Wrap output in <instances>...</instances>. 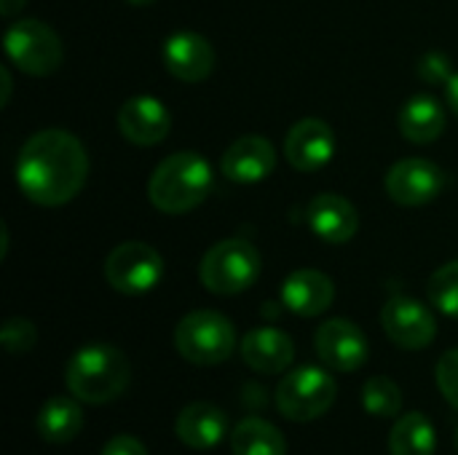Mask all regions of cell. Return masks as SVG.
Wrapping results in <instances>:
<instances>
[{"label": "cell", "mask_w": 458, "mask_h": 455, "mask_svg": "<svg viewBox=\"0 0 458 455\" xmlns=\"http://www.w3.org/2000/svg\"><path fill=\"white\" fill-rule=\"evenodd\" d=\"M89 177V156L78 137L64 129L32 134L16 158V185L38 206L72 201Z\"/></svg>", "instance_id": "cell-1"}, {"label": "cell", "mask_w": 458, "mask_h": 455, "mask_svg": "<svg viewBox=\"0 0 458 455\" xmlns=\"http://www.w3.org/2000/svg\"><path fill=\"white\" fill-rule=\"evenodd\" d=\"M212 166L201 153L180 150L164 158L148 180V198L164 215H185L212 193Z\"/></svg>", "instance_id": "cell-2"}, {"label": "cell", "mask_w": 458, "mask_h": 455, "mask_svg": "<svg viewBox=\"0 0 458 455\" xmlns=\"http://www.w3.org/2000/svg\"><path fill=\"white\" fill-rule=\"evenodd\" d=\"M129 381V359L121 349L110 343H91L78 349L64 367V383L70 394L86 405L115 402L126 392Z\"/></svg>", "instance_id": "cell-3"}, {"label": "cell", "mask_w": 458, "mask_h": 455, "mask_svg": "<svg viewBox=\"0 0 458 455\" xmlns=\"http://www.w3.org/2000/svg\"><path fill=\"white\" fill-rule=\"evenodd\" d=\"M174 346L180 357L199 367L223 365L236 349V330L228 316L201 308L180 319L174 330Z\"/></svg>", "instance_id": "cell-4"}, {"label": "cell", "mask_w": 458, "mask_h": 455, "mask_svg": "<svg viewBox=\"0 0 458 455\" xmlns=\"http://www.w3.org/2000/svg\"><path fill=\"white\" fill-rule=\"evenodd\" d=\"M260 276V252L244 239H223L215 244L199 265L201 284L215 295H239L250 290Z\"/></svg>", "instance_id": "cell-5"}, {"label": "cell", "mask_w": 458, "mask_h": 455, "mask_svg": "<svg viewBox=\"0 0 458 455\" xmlns=\"http://www.w3.org/2000/svg\"><path fill=\"white\" fill-rule=\"evenodd\" d=\"M338 394L335 378L314 365L287 373L276 386V410L295 424H309L325 416Z\"/></svg>", "instance_id": "cell-6"}, {"label": "cell", "mask_w": 458, "mask_h": 455, "mask_svg": "<svg viewBox=\"0 0 458 455\" xmlns=\"http://www.w3.org/2000/svg\"><path fill=\"white\" fill-rule=\"evenodd\" d=\"M3 46H5V54L13 62V67H19L27 75H35V78L54 75L64 59L59 35L38 19L13 21L5 29Z\"/></svg>", "instance_id": "cell-7"}, {"label": "cell", "mask_w": 458, "mask_h": 455, "mask_svg": "<svg viewBox=\"0 0 458 455\" xmlns=\"http://www.w3.org/2000/svg\"><path fill=\"white\" fill-rule=\"evenodd\" d=\"M105 282L121 295H145L164 279V257L145 241H123L105 260Z\"/></svg>", "instance_id": "cell-8"}, {"label": "cell", "mask_w": 458, "mask_h": 455, "mask_svg": "<svg viewBox=\"0 0 458 455\" xmlns=\"http://www.w3.org/2000/svg\"><path fill=\"white\" fill-rule=\"evenodd\" d=\"M448 185V174L429 158H403L384 180L386 196L400 206L432 204Z\"/></svg>", "instance_id": "cell-9"}, {"label": "cell", "mask_w": 458, "mask_h": 455, "mask_svg": "<svg viewBox=\"0 0 458 455\" xmlns=\"http://www.w3.org/2000/svg\"><path fill=\"white\" fill-rule=\"evenodd\" d=\"M381 324L389 341L408 351L427 349L437 335V322L432 311L416 298L405 295H394L392 300H386V306L381 308Z\"/></svg>", "instance_id": "cell-10"}, {"label": "cell", "mask_w": 458, "mask_h": 455, "mask_svg": "<svg viewBox=\"0 0 458 455\" xmlns=\"http://www.w3.org/2000/svg\"><path fill=\"white\" fill-rule=\"evenodd\" d=\"M317 357L335 373H354L368 362V338L349 319H330L314 335Z\"/></svg>", "instance_id": "cell-11"}, {"label": "cell", "mask_w": 458, "mask_h": 455, "mask_svg": "<svg viewBox=\"0 0 458 455\" xmlns=\"http://www.w3.org/2000/svg\"><path fill=\"white\" fill-rule=\"evenodd\" d=\"M335 145L338 142H335V131L330 129V123L319 118H303L284 137V158L290 161L293 169L311 174V172L325 169L333 161Z\"/></svg>", "instance_id": "cell-12"}, {"label": "cell", "mask_w": 458, "mask_h": 455, "mask_svg": "<svg viewBox=\"0 0 458 455\" xmlns=\"http://www.w3.org/2000/svg\"><path fill=\"white\" fill-rule=\"evenodd\" d=\"M215 48L212 43L191 29L174 32L164 40V67L182 83H201L215 70Z\"/></svg>", "instance_id": "cell-13"}, {"label": "cell", "mask_w": 458, "mask_h": 455, "mask_svg": "<svg viewBox=\"0 0 458 455\" xmlns=\"http://www.w3.org/2000/svg\"><path fill=\"white\" fill-rule=\"evenodd\" d=\"M276 169V147L260 134H244L231 142L220 158V172L231 182L255 185L271 177Z\"/></svg>", "instance_id": "cell-14"}, {"label": "cell", "mask_w": 458, "mask_h": 455, "mask_svg": "<svg viewBox=\"0 0 458 455\" xmlns=\"http://www.w3.org/2000/svg\"><path fill=\"white\" fill-rule=\"evenodd\" d=\"M118 129L123 139L140 147H150L166 139L172 131V115L156 97H131L118 110Z\"/></svg>", "instance_id": "cell-15"}, {"label": "cell", "mask_w": 458, "mask_h": 455, "mask_svg": "<svg viewBox=\"0 0 458 455\" xmlns=\"http://www.w3.org/2000/svg\"><path fill=\"white\" fill-rule=\"evenodd\" d=\"M306 223L311 233L327 244H346L360 231V215L354 204L338 193H319L306 206Z\"/></svg>", "instance_id": "cell-16"}, {"label": "cell", "mask_w": 458, "mask_h": 455, "mask_svg": "<svg viewBox=\"0 0 458 455\" xmlns=\"http://www.w3.org/2000/svg\"><path fill=\"white\" fill-rule=\"evenodd\" d=\"M242 359L250 370L263 375H279L295 362V343L276 327H258L242 338Z\"/></svg>", "instance_id": "cell-17"}, {"label": "cell", "mask_w": 458, "mask_h": 455, "mask_svg": "<svg viewBox=\"0 0 458 455\" xmlns=\"http://www.w3.org/2000/svg\"><path fill=\"white\" fill-rule=\"evenodd\" d=\"M333 300H335L333 279L322 271H314V268L293 271L282 284L284 308L298 314V316H306V319L325 314L333 306Z\"/></svg>", "instance_id": "cell-18"}, {"label": "cell", "mask_w": 458, "mask_h": 455, "mask_svg": "<svg viewBox=\"0 0 458 455\" xmlns=\"http://www.w3.org/2000/svg\"><path fill=\"white\" fill-rule=\"evenodd\" d=\"M174 432L185 448L193 451H212L228 434V416L209 402H193L182 408L174 421Z\"/></svg>", "instance_id": "cell-19"}, {"label": "cell", "mask_w": 458, "mask_h": 455, "mask_svg": "<svg viewBox=\"0 0 458 455\" xmlns=\"http://www.w3.org/2000/svg\"><path fill=\"white\" fill-rule=\"evenodd\" d=\"M448 115L432 94L408 99L400 110V131L413 145H429L443 137Z\"/></svg>", "instance_id": "cell-20"}, {"label": "cell", "mask_w": 458, "mask_h": 455, "mask_svg": "<svg viewBox=\"0 0 458 455\" xmlns=\"http://www.w3.org/2000/svg\"><path fill=\"white\" fill-rule=\"evenodd\" d=\"M35 429L43 442L48 445H67L83 429V410L81 402L72 397H51L35 418Z\"/></svg>", "instance_id": "cell-21"}, {"label": "cell", "mask_w": 458, "mask_h": 455, "mask_svg": "<svg viewBox=\"0 0 458 455\" xmlns=\"http://www.w3.org/2000/svg\"><path fill=\"white\" fill-rule=\"evenodd\" d=\"M437 432L424 413H408L394 421L389 432V453L392 455H435Z\"/></svg>", "instance_id": "cell-22"}, {"label": "cell", "mask_w": 458, "mask_h": 455, "mask_svg": "<svg viewBox=\"0 0 458 455\" xmlns=\"http://www.w3.org/2000/svg\"><path fill=\"white\" fill-rule=\"evenodd\" d=\"M231 451L233 455H287V442L274 424L244 418L231 432Z\"/></svg>", "instance_id": "cell-23"}, {"label": "cell", "mask_w": 458, "mask_h": 455, "mask_svg": "<svg viewBox=\"0 0 458 455\" xmlns=\"http://www.w3.org/2000/svg\"><path fill=\"white\" fill-rule=\"evenodd\" d=\"M362 408L376 418H397L403 410V392L392 378L376 375L362 386Z\"/></svg>", "instance_id": "cell-24"}, {"label": "cell", "mask_w": 458, "mask_h": 455, "mask_svg": "<svg viewBox=\"0 0 458 455\" xmlns=\"http://www.w3.org/2000/svg\"><path fill=\"white\" fill-rule=\"evenodd\" d=\"M427 292H429V300L432 306L451 316L458 319V260L454 263H445L443 268H437L427 284Z\"/></svg>", "instance_id": "cell-25"}, {"label": "cell", "mask_w": 458, "mask_h": 455, "mask_svg": "<svg viewBox=\"0 0 458 455\" xmlns=\"http://www.w3.org/2000/svg\"><path fill=\"white\" fill-rule=\"evenodd\" d=\"M38 341V330L30 319L13 316L0 330V343L8 354H27Z\"/></svg>", "instance_id": "cell-26"}, {"label": "cell", "mask_w": 458, "mask_h": 455, "mask_svg": "<svg viewBox=\"0 0 458 455\" xmlns=\"http://www.w3.org/2000/svg\"><path fill=\"white\" fill-rule=\"evenodd\" d=\"M437 389L448 400L451 408L458 410V349H451L437 362Z\"/></svg>", "instance_id": "cell-27"}, {"label": "cell", "mask_w": 458, "mask_h": 455, "mask_svg": "<svg viewBox=\"0 0 458 455\" xmlns=\"http://www.w3.org/2000/svg\"><path fill=\"white\" fill-rule=\"evenodd\" d=\"M102 455H148L145 445L137 440V437H129V434H118L113 437L105 448Z\"/></svg>", "instance_id": "cell-28"}, {"label": "cell", "mask_w": 458, "mask_h": 455, "mask_svg": "<svg viewBox=\"0 0 458 455\" xmlns=\"http://www.w3.org/2000/svg\"><path fill=\"white\" fill-rule=\"evenodd\" d=\"M445 97H448V105L451 110L458 115V72H454L445 83Z\"/></svg>", "instance_id": "cell-29"}, {"label": "cell", "mask_w": 458, "mask_h": 455, "mask_svg": "<svg viewBox=\"0 0 458 455\" xmlns=\"http://www.w3.org/2000/svg\"><path fill=\"white\" fill-rule=\"evenodd\" d=\"M24 3H27V0H0V13H3V16H13L16 11L24 8Z\"/></svg>", "instance_id": "cell-30"}, {"label": "cell", "mask_w": 458, "mask_h": 455, "mask_svg": "<svg viewBox=\"0 0 458 455\" xmlns=\"http://www.w3.org/2000/svg\"><path fill=\"white\" fill-rule=\"evenodd\" d=\"M0 75H3V99H0V105H8V97H11V75H8L5 67L0 70Z\"/></svg>", "instance_id": "cell-31"}, {"label": "cell", "mask_w": 458, "mask_h": 455, "mask_svg": "<svg viewBox=\"0 0 458 455\" xmlns=\"http://www.w3.org/2000/svg\"><path fill=\"white\" fill-rule=\"evenodd\" d=\"M129 5H137V8H148V5H153L156 0H126Z\"/></svg>", "instance_id": "cell-32"}, {"label": "cell", "mask_w": 458, "mask_h": 455, "mask_svg": "<svg viewBox=\"0 0 458 455\" xmlns=\"http://www.w3.org/2000/svg\"><path fill=\"white\" fill-rule=\"evenodd\" d=\"M454 445H456V451H458V426H456V434H454Z\"/></svg>", "instance_id": "cell-33"}]
</instances>
